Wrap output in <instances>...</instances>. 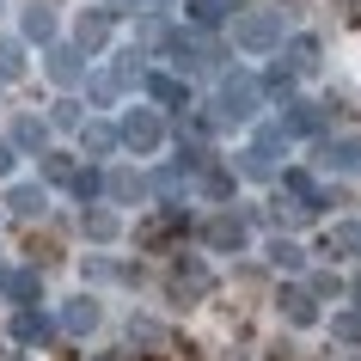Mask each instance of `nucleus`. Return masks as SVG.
<instances>
[{"label": "nucleus", "instance_id": "nucleus-1", "mask_svg": "<svg viewBox=\"0 0 361 361\" xmlns=\"http://www.w3.org/2000/svg\"><path fill=\"white\" fill-rule=\"evenodd\" d=\"M337 56H343V68H349V80L361 86V31H349V37H343V49H337Z\"/></svg>", "mask_w": 361, "mask_h": 361}]
</instances>
